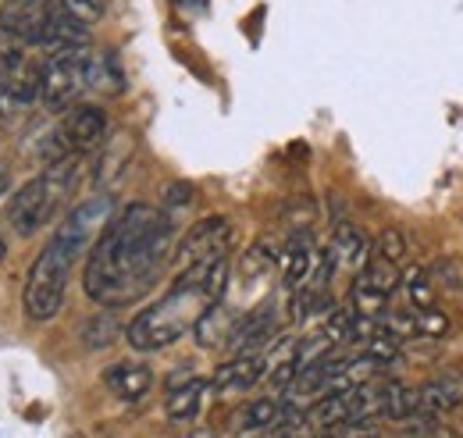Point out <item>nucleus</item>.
Returning a JSON list of instances; mask_svg holds the SVG:
<instances>
[{"label":"nucleus","mask_w":463,"mask_h":438,"mask_svg":"<svg viewBox=\"0 0 463 438\" xmlns=\"http://www.w3.org/2000/svg\"><path fill=\"white\" fill-rule=\"evenodd\" d=\"M420 414V395L417 388L403 382H382V421H396L406 424Z\"/></svg>","instance_id":"a211bd4d"},{"label":"nucleus","mask_w":463,"mask_h":438,"mask_svg":"<svg viewBox=\"0 0 463 438\" xmlns=\"http://www.w3.org/2000/svg\"><path fill=\"white\" fill-rule=\"evenodd\" d=\"M371 253H378V257H385V261H392V264H400V268H403L406 253H410L406 235L400 232V228H385V232L371 243Z\"/></svg>","instance_id":"b1692460"},{"label":"nucleus","mask_w":463,"mask_h":438,"mask_svg":"<svg viewBox=\"0 0 463 438\" xmlns=\"http://www.w3.org/2000/svg\"><path fill=\"white\" fill-rule=\"evenodd\" d=\"M182 4H203V0H182Z\"/></svg>","instance_id":"c756f323"},{"label":"nucleus","mask_w":463,"mask_h":438,"mask_svg":"<svg viewBox=\"0 0 463 438\" xmlns=\"http://www.w3.org/2000/svg\"><path fill=\"white\" fill-rule=\"evenodd\" d=\"M225 289H229V253H214V257H203V261L182 268L175 274L172 289L128 321V328H125L128 346L139 353L168 349L196 325V318L211 303H218L225 296Z\"/></svg>","instance_id":"f03ea898"},{"label":"nucleus","mask_w":463,"mask_h":438,"mask_svg":"<svg viewBox=\"0 0 463 438\" xmlns=\"http://www.w3.org/2000/svg\"><path fill=\"white\" fill-rule=\"evenodd\" d=\"M118 331H121V321H118L111 310H104V314H97V318H90V321L82 325V342H86L90 349H104V346L115 342Z\"/></svg>","instance_id":"4be33fe9"},{"label":"nucleus","mask_w":463,"mask_h":438,"mask_svg":"<svg viewBox=\"0 0 463 438\" xmlns=\"http://www.w3.org/2000/svg\"><path fill=\"white\" fill-rule=\"evenodd\" d=\"M420 395V414L417 417H428V421H439L442 414L463 406V367H446L439 371L435 378L417 388Z\"/></svg>","instance_id":"f8f14e48"},{"label":"nucleus","mask_w":463,"mask_h":438,"mask_svg":"<svg viewBox=\"0 0 463 438\" xmlns=\"http://www.w3.org/2000/svg\"><path fill=\"white\" fill-rule=\"evenodd\" d=\"M325 257L332 261L335 271H360V264L371 257V239L353 221H339L332 243L325 246Z\"/></svg>","instance_id":"2eb2a0df"},{"label":"nucleus","mask_w":463,"mask_h":438,"mask_svg":"<svg viewBox=\"0 0 463 438\" xmlns=\"http://www.w3.org/2000/svg\"><path fill=\"white\" fill-rule=\"evenodd\" d=\"M115 218V200L111 196H93L86 204H79L68 218L61 221V228L54 232L51 243H58L64 253H71L75 261L93 246V239L108 228V221Z\"/></svg>","instance_id":"423d86ee"},{"label":"nucleus","mask_w":463,"mask_h":438,"mask_svg":"<svg viewBox=\"0 0 463 438\" xmlns=\"http://www.w3.org/2000/svg\"><path fill=\"white\" fill-rule=\"evenodd\" d=\"M175 246V218L150 204H128L90 246L82 289L93 303L121 307L150 292Z\"/></svg>","instance_id":"f257e3e1"},{"label":"nucleus","mask_w":463,"mask_h":438,"mask_svg":"<svg viewBox=\"0 0 463 438\" xmlns=\"http://www.w3.org/2000/svg\"><path fill=\"white\" fill-rule=\"evenodd\" d=\"M22 57H25V54H22V43L0 33V82H4V79H7V75L18 68V64H22Z\"/></svg>","instance_id":"bb28decb"},{"label":"nucleus","mask_w":463,"mask_h":438,"mask_svg":"<svg viewBox=\"0 0 463 438\" xmlns=\"http://www.w3.org/2000/svg\"><path fill=\"white\" fill-rule=\"evenodd\" d=\"M275 331H279V310H275L271 300H264L260 307H253V310L235 318L225 346H229L232 353H250V349H260L264 342H271Z\"/></svg>","instance_id":"9d476101"},{"label":"nucleus","mask_w":463,"mask_h":438,"mask_svg":"<svg viewBox=\"0 0 463 438\" xmlns=\"http://www.w3.org/2000/svg\"><path fill=\"white\" fill-rule=\"evenodd\" d=\"M104 385L121 403H139L154 388V371L146 364H139V360H118L104 371Z\"/></svg>","instance_id":"dca6fc26"},{"label":"nucleus","mask_w":463,"mask_h":438,"mask_svg":"<svg viewBox=\"0 0 463 438\" xmlns=\"http://www.w3.org/2000/svg\"><path fill=\"white\" fill-rule=\"evenodd\" d=\"M79 167H82V154L71 150V154H64L61 161L47 165L43 175H36V178H29L22 189H14V196L7 200V211H4V218L14 228V235L29 239V235H36L47 221L58 214L64 193H68V189L75 186V178H79Z\"/></svg>","instance_id":"7ed1b4c3"},{"label":"nucleus","mask_w":463,"mask_h":438,"mask_svg":"<svg viewBox=\"0 0 463 438\" xmlns=\"http://www.w3.org/2000/svg\"><path fill=\"white\" fill-rule=\"evenodd\" d=\"M282 410H286V399H257L239 414V432H246V435L250 432H275L282 421Z\"/></svg>","instance_id":"aec40b11"},{"label":"nucleus","mask_w":463,"mask_h":438,"mask_svg":"<svg viewBox=\"0 0 463 438\" xmlns=\"http://www.w3.org/2000/svg\"><path fill=\"white\" fill-rule=\"evenodd\" d=\"M435 292H453V296H463V264L457 257H439L431 268H424Z\"/></svg>","instance_id":"412c9836"},{"label":"nucleus","mask_w":463,"mask_h":438,"mask_svg":"<svg viewBox=\"0 0 463 438\" xmlns=\"http://www.w3.org/2000/svg\"><path fill=\"white\" fill-rule=\"evenodd\" d=\"M400 278H403L400 264H392V261L371 253V257L360 264V271H356V278H353V285H364V289H371V292L392 296V292L400 289Z\"/></svg>","instance_id":"6ab92c4d"},{"label":"nucleus","mask_w":463,"mask_h":438,"mask_svg":"<svg viewBox=\"0 0 463 438\" xmlns=\"http://www.w3.org/2000/svg\"><path fill=\"white\" fill-rule=\"evenodd\" d=\"M229 243H232V221L214 214V218H203L196 221L175 246V268H189L203 257H214V253H229Z\"/></svg>","instance_id":"0eeeda50"},{"label":"nucleus","mask_w":463,"mask_h":438,"mask_svg":"<svg viewBox=\"0 0 463 438\" xmlns=\"http://www.w3.org/2000/svg\"><path fill=\"white\" fill-rule=\"evenodd\" d=\"M51 11H54V0H7L0 11V33L18 43L36 47Z\"/></svg>","instance_id":"6e6552de"},{"label":"nucleus","mask_w":463,"mask_h":438,"mask_svg":"<svg viewBox=\"0 0 463 438\" xmlns=\"http://www.w3.org/2000/svg\"><path fill=\"white\" fill-rule=\"evenodd\" d=\"M75 268V257L64 253L58 243H47L43 253L36 257L33 271L25 278V318L29 321H51L58 318L61 307H64V289H68V274Z\"/></svg>","instance_id":"20e7f679"},{"label":"nucleus","mask_w":463,"mask_h":438,"mask_svg":"<svg viewBox=\"0 0 463 438\" xmlns=\"http://www.w3.org/2000/svg\"><path fill=\"white\" fill-rule=\"evenodd\" d=\"M61 139L68 143V150H93L104 143L108 136V110L97 108V104H79V108H68L64 121H61Z\"/></svg>","instance_id":"9b49d317"},{"label":"nucleus","mask_w":463,"mask_h":438,"mask_svg":"<svg viewBox=\"0 0 463 438\" xmlns=\"http://www.w3.org/2000/svg\"><path fill=\"white\" fill-rule=\"evenodd\" d=\"M268 371H271V367H268V357H264L260 349L235 353L232 360H225V364L214 371V378L207 382V388H214V392H242V388H253Z\"/></svg>","instance_id":"ddd939ff"},{"label":"nucleus","mask_w":463,"mask_h":438,"mask_svg":"<svg viewBox=\"0 0 463 438\" xmlns=\"http://www.w3.org/2000/svg\"><path fill=\"white\" fill-rule=\"evenodd\" d=\"M36 47L47 57L61 54V51H71V47H90V25H82L79 18H71L58 0H54V11H51V18H47V25H43Z\"/></svg>","instance_id":"4468645a"},{"label":"nucleus","mask_w":463,"mask_h":438,"mask_svg":"<svg viewBox=\"0 0 463 438\" xmlns=\"http://www.w3.org/2000/svg\"><path fill=\"white\" fill-rule=\"evenodd\" d=\"M203 395H207V382L200 378H189L185 385H172L168 388V399H165V414L175 424H189L200 417L203 410Z\"/></svg>","instance_id":"f3484780"},{"label":"nucleus","mask_w":463,"mask_h":438,"mask_svg":"<svg viewBox=\"0 0 463 438\" xmlns=\"http://www.w3.org/2000/svg\"><path fill=\"white\" fill-rule=\"evenodd\" d=\"M40 75H43V64L22 57V64L0 82V118L4 121H11L14 114L29 110L40 100Z\"/></svg>","instance_id":"1a4fd4ad"},{"label":"nucleus","mask_w":463,"mask_h":438,"mask_svg":"<svg viewBox=\"0 0 463 438\" xmlns=\"http://www.w3.org/2000/svg\"><path fill=\"white\" fill-rule=\"evenodd\" d=\"M196 204V189L189 186V182H172L168 189H165V214H172V218H178L185 207H193Z\"/></svg>","instance_id":"393cba45"},{"label":"nucleus","mask_w":463,"mask_h":438,"mask_svg":"<svg viewBox=\"0 0 463 438\" xmlns=\"http://www.w3.org/2000/svg\"><path fill=\"white\" fill-rule=\"evenodd\" d=\"M58 4L82 25H97L104 18V0H58Z\"/></svg>","instance_id":"a878e982"},{"label":"nucleus","mask_w":463,"mask_h":438,"mask_svg":"<svg viewBox=\"0 0 463 438\" xmlns=\"http://www.w3.org/2000/svg\"><path fill=\"white\" fill-rule=\"evenodd\" d=\"M86 64H90V47H71V51L51 54V61L43 64V75H40L36 104L51 114L71 108L86 90Z\"/></svg>","instance_id":"39448f33"},{"label":"nucleus","mask_w":463,"mask_h":438,"mask_svg":"<svg viewBox=\"0 0 463 438\" xmlns=\"http://www.w3.org/2000/svg\"><path fill=\"white\" fill-rule=\"evenodd\" d=\"M7 189H11V171L0 165V200L7 196Z\"/></svg>","instance_id":"cd10ccee"},{"label":"nucleus","mask_w":463,"mask_h":438,"mask_svg":"<svg viewBox=\"0 0 463 438\" xmlns=\"http://www.w3.org/2000/svg\"><path fill=\"white\" fill-rule=\"evenodd\" d=\"M400 285L406 289V296H410L413 307H435V296H439V292H435V285H431V278H428L424 268H410V271H403Z\"/></svg>","instance_id":"5701e85b"},{"label":"nucleus","mask_w":463,"mask_h":438,"mask_svg":"<svg viewBox=\"0 0 463 438\" xmlns=\"http://www.w3.org/2000/svg\"><path fill=\"white\" fill-rule=\"evenodd\" d=\"M4 253H7V246H4V239H0V264H4Z\"/></svg>","instance_id":"c85d7f7f"}]
</instances>
